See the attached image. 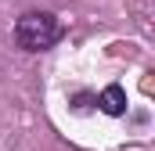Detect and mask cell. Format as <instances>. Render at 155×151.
Returning <instances> with one entry per match:
<instances>
[{"mask_svg":"<svg viewBox=\"0 0 155 151\" xmlns=\"http://www.w3.org/2000/svg\"><path fill=\"white\" fill-rule=\"evenodd\" d=\"M58 40H61V22H58L51 11H25V14L15 22V43H18L25 54L51 50Z\"/></svg>","mask_w":155,"mask_h":151,"instance_id":"obj_1","label":"cell"},{"mask_svg":"<svg viewBox=\"0 0 155 151\" xmlns=\"http://www.w3.org/2000/svg\"><path fill=\"white\" fill-rule=\"evenodd\" d=\"M97 108H101L105 115H123V112H126V90H123L119 83L105 86L101 97H97Z\"/></svg>","mask_w":155,"mask_h":151,"instance_id":"obj_2","label":"cell"}]
</instances>
